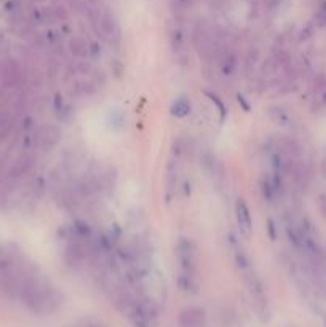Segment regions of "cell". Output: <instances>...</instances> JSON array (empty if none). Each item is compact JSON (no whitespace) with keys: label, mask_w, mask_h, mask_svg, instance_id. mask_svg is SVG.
Segmentation results:
<instances>
[{"label":"cell","mask_w":326,"mask_h":327,"mask_svg":"<svg viewBox=\"0 0 326 327\" xmlns=\"http://www.w3.org/2000/svg\"><path fill=\"white\" fill-rule=\"evenodd\" d=\"M128 318L135 327H155L159 321V311L150 300L138 298L132 311L128 313Z\"/></svg>","instance_id":"cell-3"},{"label":"cell","mask_w":326,"mask_h":327,"mask_svg":"<svg viewBox=\"0 0 326 327\" xmlns=\"http://www.w3.org/2000/svg\"><path fill=\"white\" fill-rule=\"evenodd\" d=\"M53 109H55V113L58 116V120L62 122V123H69L74 119V107L71 106L69 102L64 101V98L61 95L55 96Z\"/></svg>","instance_id":"cell-12"},{"label":"cell","mask_w":326,"mask_h":327,"mask_svg":"<svg viewBox=\"0 0 326 327\" xmlns=\"http://www.w3.org/2000/svg\"><path fill=\"white\" fill-rule=\"evenodd\" d=\"M280 62L275 56H270L267 59L263 61V64H260V74H263L264 77H270V75H275L278 72V67H280Z\"/></svg>","instance_id":"cell-18"},{"label":"cell","mask_w":326,"mask_h":327,"mask_svg":"<svg viewBox=\"0 0 326 327\" xmlns=\"http://www.w3.org/2000/svg\"><path fill=\"white\" fill-rule=\"evenodd\" d=\"M233 262H235V267L238 268L240 273H245L250 268H253V264H251L250 257L245 254L243 249H237L235 251V254H233Z\"/></svg>","instance_id":"cell-17"},{"label":"cell","mask_w":326,"mask_h":327,"mask_svg":"<svg viewBox=\"0 0 326 327\" xmlns=\"http://www.w3.org/2000/svg\"><path fill=\"white\" fill-rule=\"evenodd\" d=\"M28 85V72L21 62L11 58L0 61V91H21Z\"/></svg>","instance_id":"cell-2"},{"label":"cell","mask_w":326,"mask_h":327,"mask_svg":"<svg viewBox=\"0 0 326 327\" xmlns=\"http://www.w3.org/2000/svg\"><path fill=\"white\" fill-rule=\"evenodd\" d=\"M68 50H69V53L77 59H88L90 43L86 42V38H83L80 35H72L68 42Z\"/></svg>","instance_id":"cell-11"},{"label":"cell","mask_w":326,"mask_h":327,"mask_svg":"<svg viewBox=\"0 0 326 327\" xmlns=\"http://www.w3.org/2000/svg\"><path fill=\"white\" fill-rule=\"evenodd\" d=\"M18 297L31 311L42 316L53 315L62 307V294L34 267L26 274Z\"/></svg>","instance_id":"cell-1"},{"label":"cell","mask_w":326,"mask_h":327,"mask_svg":"<svg viewBox=\"0 0 326 327\" xmlns=\"http://www.w3.org/2000/svg\"><path fill=\"white\" fill-rule=\"evenodd\" d=\"M112 67H114V72H115L117 77H119V75L123 72V65H122V62H120L119 59H115V61L112 62Z\"/></svg>","instance_id":"cell-24"},{"label":"cell","mask_w":326,"mask_h":327,"mask_svg":"<svg viewBox=\"0 0 326 327\" xmlns=\"http://www.w3.org/2000/svg\"><path fill=\"white\" fill-rule=\"evenodd\" d=\"M169 46L175 55V59L181 65H189L190 56L187 50V35L181 26H175V29L169 32Z\"/></svg>","instance_id":"cell-6"},{"label":"cell","mask_w":326,"mask_h":327,"mask_svg":"<svg viewBox=\"0 0 326 327\" xmlns=\"http://www.w3.org/2000/svg\"><path fill=\"white\" fill-rule=\"evenodd\" d=\"M237 101H238V104H240V106L243 107V110L245 112H250L251 110V106H250V102H248V99L243 96V95H237Z\"/></svg>","instance_id":"cell-23"},{"label":"cell","mask_w":326,"mask_h":327,"mask_svg":"<svg viewBox=\"0 0 326 327\" xmlns=\"http://www.w3.org/2000/svg\"><path fill=\"white\" fill-rule=\"evenodd\" d=\"M178 322L181 327H205L206 313L200 307H187L179 313Z\"/></svg>","instance_id":"cell-8"},{"label":"cell","mask_w":326,"mask_h":327,"mask_svg":"<svg viewBox=\"0 0 326 327\" xmlns=\"http://www.w3.org/2000/svg\"><path fill=\"white\" fill-rule=\"evenodd\" d=\"M269 116L270 119L275 122V123H278V125H283V126H288V123H290V116H288V113H286L283 109H280V107H269Z\"/></svg>","instance_id":"cell-19"},{"label":"cell","mask_w":326,"mask_h":327,"mask_svg":"<svg viewBox=\"0 0 326 327\" xmlns=\"http://www.w3.org/2000/svg\"><path fill=\"white\" fill-rule=\"evenodd\" d=\"M235 217H237V224L240 228V233L245 238H251L253 235V217H251V211L248 207L245 198H238L235 201Z\"/></svg>","instance_id":"cell-7"},{"label":"cell","mask_w":326,"mask_h":327,"mask_svg":"<svg viewBox=\"0 0 326 327\" xmlns=\"http://www.w3.org/2000/svg\"><path fill=\"white\" fill-rule=\"evenodd\" d=\"M178 287L186 294H195L199 291L197 273H189V271L181 270L178 274Z\"/></svg>","instance_id":"cell-13"},{"label":"cell","mask_w":326,"mask_h":327,"mask_svg":"<svg viewBox=\"0 0 326 327\" xmlns=\"http://www.w3.org/2000/svg\"><path fill=\"white\" fill-rule=\"evenodd\" d=\"M197 0H173V8L176 11H187L195 5Z\"/></svg>","instance_id":"cell-20"},{"label":"cell","mask_w":326,"mask_h":327,"mask_svg":"<svg viewBox=\"0 0 326 327\" xmlns=\"http://www.w3.org/2000/svg\"><path fill=\"white\" fill-rule=\"evenodd\" d=\"M173 116L176 119H186V116L192 112V102L187 96H179L173 104L171 109H169Z\"/></svg>","instance_id":"cell-14"},{"label":"cell","mask_w":326,"mask_h":327,"mask_svg":"<svg viewBox=\"0 0 326 327\" xmlns=\"http://www.w3.org/2000/svg\"><path fill=\"white\" fill-rule=\"evenodd\" d=\"M62 139V129L58 125H44L35 129L32 142L34 147L42 152H50L55 149Z\"/></svg>","instance_id":"cell-5"},{"label":"cell","mask_w":326,"mask_h":327,"mask_svg":"<svg viewBox=\"0 0 326 327\" xmlns=\"http://www.w3.org/2000/svg\"><path fill=\"white\" fill-rule=\"evenodd\" d=\"M35 163H37V160L32 153L26 152V153L19 155L18 158L11 163V166L8 168V177L10 179H21L23 176H28L34 169Z\"/></svg>","instance_id":"cell-9"},{"label":"cell","mask_w":326,"mask_h":327,"mask_svg":"<svg viewBox=\"0 0 326 327\" xmlns=\"http://www.w3.org/2000/svg\"><path fill=\"white\" fill-rule=\"evenodd\" d=\"M260 195H263L264 201H267L269 204H275L277 200H280V195L277 193L275 187H273L270 177L260 179Z\"/></svg>","instance_id":"cell-15"},{"label":"cell","mask_w":326,"mask_h":327,"mask_svg":"<svg viewBox=\"0 0 326 327\" xmlns=\"http://www.w3.org/2000/svg\"><path fill=\"white\" fill-rule=\"evenodd\" d=\"M267 233H269V238L272 241H277L278 238V233H277V227H275V222H273V219H267Z\"/></svg>","instance_id":"cell-22"},{"label":"cell","mask_w":326,"mask_h":327,"mask_svg":"<svg viewBox=\"0 0 326 327\" xmlns=\"http://www.w3.org/2000/svg\"><path fill=\"white\" fill-rule=\"evenodd\" d=\"M99 58H101V46H99V43L91 42V43H90V55H88V59H90V61H96V59H99Z\"/></svg>","instance_id":"cell-21"},{"label":"cell","mask_w":326,"mask_h":327,"mask_svg":"<svg viewBox=\"0 0 326 327\" xmlns=\"http://www.w3.org/2000/svg\"><path fill=\"white\" fill-rule=\"evenodd\" d=\"M178 179H179V165L178 158H173L168 161L166 169H165V185H166V203L171 201L173 195L176 193L178 187Z\"/></svg>","instance_id":"cell-10"},{"label":"cell","mask_w":326,"mask_h":327,"mask_svg":"<svg viewBox=\"0 0 326 327\" xmlns=\"http://www.w3.org/2000/svg\"><path fill=\"white\" fill-rule=\"evenodd\" d=\"M85 327H104L101 322H86Z\"/></svg>","instance_id":"cell-26"},{"label":"cell","mask_w":326,"mask_h":327,"mask_svg":"<svg viewBox=\"0 0 326 327\" xmlns=\"http://www.w3.org/2000/svg\"><path fill=\"white\" fill-rule=\"evenodd\" d=\"M203 93H205V96H206L208 99H210V101L213 102V106L218 109V113H219V125H224V122H226V119H227V109H226L224 101L221 99L216 93H213V91L205 89Z\"/></svg>","instance_id":"cell-16"},{"label":"cell","mask_w":326,"mask_h":327,"mask_svg":"<svg viewBox=\"0 0 326 327\" xmlns=\"http://www.w3.org/2000/svg\"><path fill=\"white\" fill-rule=\"evenodd\" d=\"M176 255L182 271L197 273L199 265V246L190 238H179L176 244Z\"/></svg>","instance_id":"cell-4"},{"label":"cell","mask_w":326,"mask_h":327,"mask_svg":"<svg viewBox=\"0 0 326 327\" xmlns=\"http://www.w3.org/2000/svg\"><path fill=\"white\" fill-rule=\"evenodd\" d=\"M318 207H320V213L326 217V195L320 196V200H318Z\"/></svg>","instance_id":"cell-25"}]
</instances>
